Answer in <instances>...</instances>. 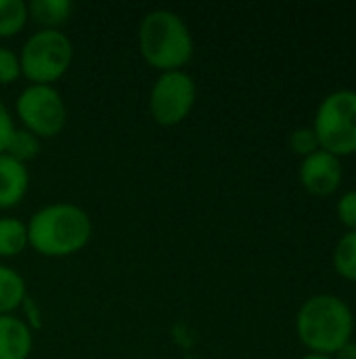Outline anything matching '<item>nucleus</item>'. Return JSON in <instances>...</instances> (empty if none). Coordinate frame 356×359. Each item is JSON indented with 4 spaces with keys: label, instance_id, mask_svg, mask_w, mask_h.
Listing matches in <instances>:
<instances>
[{
    "label": "nucleus",
    "instance_id": "9",
    "mask_svg": "<svg viewBox=\"0 0 356 359\" xmlns=\"http://www.w3.org/2000/svg\"><path fill=\"white\" fill-rule=\"evenodd\" d=\"M29 187V170L8 154H0V208L17 206Z\"/></svg>",
    "mask_w": 356,
    "mask_h": 359
},
{
    "label": "nucleus",
    "instance_id": "22",
    "mask_svg": "<svg viewBox=\"0 0 356 359\" xmlns=\"http://www.w3.org/2000/svg\"><path fill=\"white\" fill-rule=\"evenodd\" d=\"M302 359H332L329 355H321V353H311V355H306V358Z\"/></svg>",
    "mask_w": 356,
    "mask_h": 359
},
{
    "label": "nucleus",
    "instance_id": "5",
    "mask_svg": "<svg viewBox=\"0 0 356 359\" xmlns=\"http://www.w3.org/2000/svg\"><path fill=\"white\" fill-rule=\"evenodd\" d=\"M323 151L350 156L356 151V93L336 90L323 99L313 126Z\"/></svg>",
    "mask_w": 356,
    "mask_h": 359
},
{
    "label": "nucleus",
    "instance_id": "20",
    "mask_svg": "<svg viewBox=\"0 0 356 359\" xmlns=\"http://www.w3.org/2000/svg\"><path fill=\"white\" fill-rule=\"evenodd\" d=\"M15 128H17V126H15V122H13L10 111H8L6 105L0 101V154H4L6 143H8V139H10V135H13Z\"/></svg>",
    "mask_w": 356,
    "mask_h": 359
},
{
    "label": "nucleus",
    "instance_id": "18",
    "mask_svg": "<svg viewBox=\"0 0 356 359\" xmlns=\"http://www.w3.org/2000/svg\"><path fill=\"white\" fill-rule=\"evenodd\" d=\"M21 74V63H19V55L0 44V84H8L13 80H17Z\"/></svg>",
    "mask_w": 356,
    "mask_h": 359
},
{
    "label": "nucleus",
    "instance_id": "4",
    "mask_svg": "<svg viewBox=\"0 0 356 359\" xmlns=\"http://www.w3.org/2000/svg\"><path fill=\"white\" fill-rule=\"evenodd\" d=\"M73 44L61 29H38L31 34L19 55L21 74L34 84H52L71 65Z\"/></svg>",
    "mask_w": 356,
    "mask_h": 359
},
{
    "label": "nucleus",
    "instance_id": "6",
    "mask_svg": "<svg viewBox=\"0 0 356 359\" xmlns=\"http://www.w3.org/2000/svg\"><path fill=\"white\" fill-rule=\"evenodd\" d=\"M15 107L23 122V128L31 130L38 139L59 135L67 120L65 101L52 84L25 86L19 93Z\"/></svg>",
    "mask_w": 356,
    "mask_h": 359
},
{
    "label": "nucleus",
    "instance_id": "15",
    "mask_svg": "<svg viewBox=\"0 0 356 359\" xmlns=\"http://www.w3.org/2000/svg\"><path fill=\"white\" fill-rule=\"evenodd\" d=\"M334 267L342 278L356 282V231L346 233L338 242L334 250Z\"/></svg>",
    "mask_w": 356,
    "mask_h": 359
},
{
    "label": "nucleus",
    "instance_id": "1",
    "mask_svg": "<svg viewBox=\"0 0 356 359\" xmlns=\"http://www.w3.org/2000/svg\"><path fill=\"white\" fill-rule=\"evenodd\" d=\"M92 221L84 208L55 202L36 210L27 223V242L44 257H67L88 244Z\"/></svg>",
    "mask_w": 356,
    "mask_h": 359
},
{
    "label": "nucleus",
    "instance_id": "13",
    "mask_svg": "<svg viewBox=\"0 0 356 359\" xmlns=\"http://www.w3.org/2000/svg\"><path fill=\"white\" fill-rule=\"evenodd\" d=\"M27 244V225L15 217H0V257H15Z\"/></svg>",
    "mask_w": 356,
    "mask_h": 359
},
{
    "label": "nucleus",
    "instance_id": "17",
    "mask_svg": "<svg viewBox=\"0 0 356 359\" xmlns=\"http://www.w3.org/2000/svg\"><path fill=\"white\" fill-rule=\"evenodd\" d=\"M290 147H292V151H296V154H300L304 158L321 149L319 147V139H317L313 128H298V130H294L292 137H290Z\"/></svg>",
    "mask_w": 356,
    "mask_h": 359
},
{
    "label": "nucleus",
    "instance_id": "8",
    "mask_svg": "<svg viewBox=\"0 0 356 359\" xmlns=\"http://www.w3.org/2000/svg\"><path fill=\"white\" fill-rule=\"evenodd\" d=\"M300 181L306 187V191L315 196H329L334 194L342 183V164L340 158H336L329 151H315L304 158L300 166Z\"/></svg>",
    "mask_w": 356,
    "mask_h": 359
},
{
    "label": "nucleus",
    "instance_id": "14",
    "mask_svg": "<svg viewBox=\"0 0 356 359\" xmlns=\"http://www.w3.org/2000/svg\"><path fill=\"white\" fill-rule=\"evenodd\" d=\"M38 151H40V139L27 128H15L6 143V149H4V154L13 156L15 160H19L23 164L27 160L36 158Z\"/></svg>",
    "mask_w": 356,
    "mask_h": 359
},
{
    "label": "nucleus",
    "instance_id": "12",
    "mask_svg": "<svg viewBox=\"0 0 356 359\" xmlns=\"http://www.w3.org/2000/svg\"><path fill=\"white\" fill-rule=\"evenodd\" d=\"M25 280L8 265L0 263V316L13 313L25 303Z\"/></svg>",
    "mask_w": 356,
    "mask_h": 359
},
{
    "label": "nucleus",
    "instance_id": "10",
    "mask_svg": "<svg viewBox=\"0 0 356 359\" xmlns=\"http://www.w3.org/2000/svg\"><path fill=\"white\" fill-rule=\"evenodd\" d=\"M34 337L29 326L13 313L0 316V359H27Z\"/></svg>",
    "mask_w": 356,
    "mask_h": 359
},
{
    "label": "nucleus",
    "instance_id": "16",
    "mask_svg": "<svg viewBox=\"0 0 356 359\" xmlns=\"http://www.w3.org/2000/svg\"><path fill=\"white\" fill-rule=\"evenodd\" d=\"M27 21V4L23 0H0V36L17 34Z\"/></svg>",
    "mask_w": 356,
    "mask_h": 359
},
{
    "label": "nucleus",
    "instance_id": "11",
    "mask_svg": "<svg viewBox=\"0 0 356 359\" xmlns=\"http://www.w3.org/2000/svg\"><path fill=\"white\" fill-rule=\"evenodd\" d=\"M73 11L71 0H31L27 4V19L42 25V29H59Z\"/></svg>",
    "mask_w": 356,
    "mask_h": 359
},
{
    "label": "nucleus",
    "instance_id": "3",
    "mask_svg": "<svg viewBox=\"0 0 356 359\" xmlns=\"http://www.w3.org/2000/svg\"><path fill=\"white\" fill-rule=\"evenodd\" d=\"M138 46L147 63L162 72L180 69L193 57V36L185 19L168 8L149 11L141 19Z\"/></svg>",
    "mask_w": 356,
    "mask_h": 359
},
{
    "label": "nucleus",
    "instance_id": "19",
    "mask_svg": "<svg viewBox=\"0 0 356 359\" xmlns=\"http://www.w3.org/2000/svg\"><path fill=\"white\" fill-rule=\"evenodd\" d=\"M338 217L340 221L350 227L353 231H356V189L353 191H346L340 202H338Z\"/></svg>",
    "mask_w": 356,
    "mask_h": 359
},
{
    "label": "nucleus",
    "instance_id": "21",
    "mask_svg": "<svg viewBox=\"0 0 356 359\" xmlns=\"http://www.w3.org/2000/svg\"><path fill=\"white\" fill-rule=\"evenodd\" d=\"M338 359H356V343H346L338 351Z\"/></svg>",
    "mask_w": 356,
    "mask_h": 359
},
{
    "label": "nucleus",
    "instance_id": "2",
    "mask_svg": "<svg viewBox=\"0 0 356 359\" xmlns=\"http://www.w3.org/2000/svg\"><path fill=\"white\" fill-rule=\"evenodd\" d=\"M296 330L300 341L315 353H338L350 343L355 330V318L350 307L332 294H319L308 299L296 318Z\"/></svg>",
    "mask_w": 356,
    "mask_h": 359
},
{
    "label": "nucleus",
    "instance_id": "7",
    "mask_svg": "<svg viewBox=\"0 0 356 359\" xmlns=\"http://www.w3.org/2000/svg\"><path fill=\"white\" fill-rule=\"evenodd\" d=\"M197 86L191 74L185 69L162 72L151 86L149 109L155 122L174 126L183 122L195 105Z\"/></svg>",
    "mask_w": 356,
    "mask_h": 359
}]
</instances>
